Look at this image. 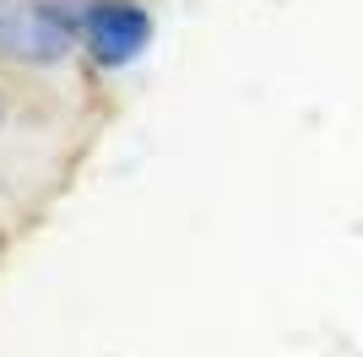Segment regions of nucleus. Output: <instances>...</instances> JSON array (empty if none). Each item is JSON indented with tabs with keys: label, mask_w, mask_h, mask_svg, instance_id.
<instances>
[{
	"label": "nucleus",
	"mask_w": 363,
	"mask_h": 357,
	"mask_svg": "<svg viewBox=\"0 0 363 357\" xmlns=\"http://www.w3.org/2000/svg\"><path fill=\"white\" fill-rule=\"evenodd\" d=\"M82 11L87 0H28V6H6V22H0V44L11 55L28 60H60L65 49L82 38Z\"/></svg>",
	"instance_id": "f257e3e1"
},
{
	"label": "nucleus",
	"mask_w": 363,
	"mask_h": 357,
	"mask_svg": "<svg viewBox=\"0 0 363 357\" xmlns=\"http://www.w3.org/2000/svg\"><path fill=\"white\" fill-rule=\"evenodd\" d=\"M0 22H6V6H0Z\"/></svg>",
	"instance_id": "7ed1b4c3"
},
{
	"label": "nucleus",
	"mask_w": 363,
	"mask_h": 357,
	"mask_svg": "<svg viewBox=\"0 0 363 357\" xmlns=\"http://www.w3.org/2000/svg\"><path fill=\"white\" fill-rule=\"evenodd\" d=\"M152 38V16L141 0H87L82 11V44L98 65H130Z\"/></svg>",
	"instance_id": "f03ea898"
}]
</instances>
